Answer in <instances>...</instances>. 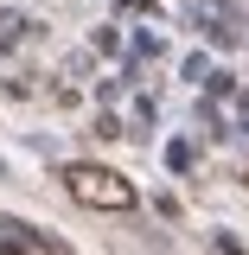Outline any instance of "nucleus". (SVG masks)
<instances>
[{
	"instance_id": "nucleus-1",
	"label": "nucleus",
	"mask_w": 249,
	"mask_h": 255,
	"mask_svg": "<svg viewBox=\"0 0 249 255\" xmlns=\"http://www.w3.org/2000/svg\"><path fill=\"white\" fill-rule=\"evenodd\" d=\"M70 191L83 198V204H134V185H122L115 172H102V166H70Z\"/></svg>"
}]
</instances>
